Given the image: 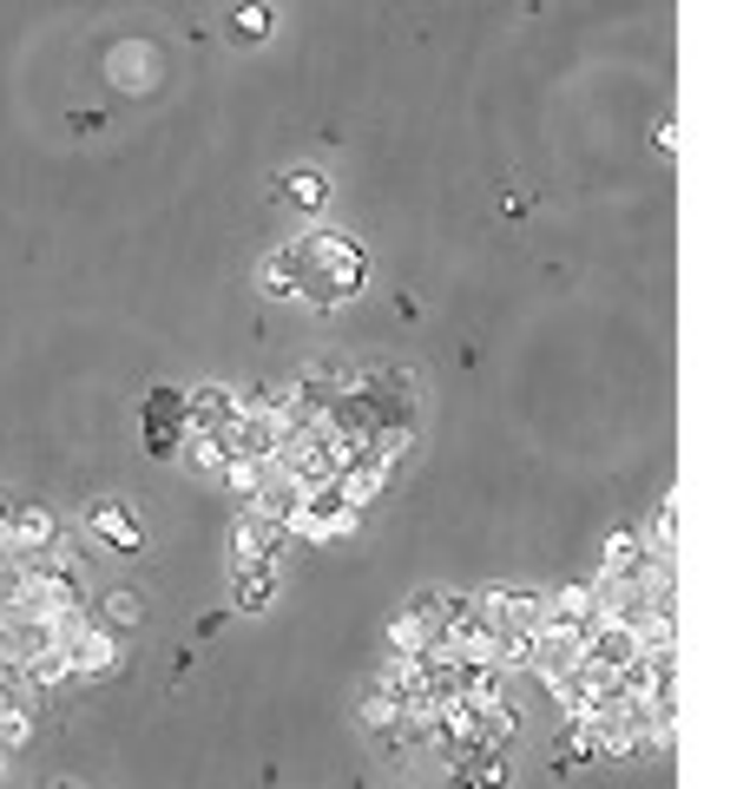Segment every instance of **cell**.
Wrapping results in <instances>:
<instances>
[{
    "label": "cell",
    "instance_id": "6da1fadb",
    "mask_svg": "<svg viewBox=\"0 0 750 789\" xmlns=\"http://www.w3.org/2000/svg\"><path fill=\"white\" fill-rule=\"evenodd\" d=\"M284 250H290V270H297V303H343V296H356L369 284V257L343 230H303Z\"/></svg>",
    "mask_w": 750,
    "mask_h": 789
},
{
    "label": "cell",
    "instance_id": "7a4b0ae2",
    "mask_svg": "<svg viewBox=\"0 0 750 789\" xmlns=\"http://www.w3.org/2000/svg\"><path fill=\"white\" fill-rule=\"evenodd\" d=\"M363 526V513L356 506L336 501V487H309L297 501V513L284 520V540H303V546H323V540H349Z\"/></svg>",
    "mask_w": 750,
    "mask_h": 789
},
{
    "label": "cell",
    "instance_id": "3957f363",
    "mask_svg": "<svg viewBox=\"0 0 750 789\" xmlns=\"http://www.w3.org/2000/svg\"><path fill=\"white\" fill-rule=\"evenodd\" d=\"M225 447L237 454V461H270V454L284 447L277 408H270L264 395H244V402H237V415H230V428H225Z\"/></svg>",
    "mask_w": 750,
    "mask_h": 789
},
{
    "label": "cell",
    "instance_id": "277c9868",
    "mask_svg": "<svg viewBox=\"0 0 750 789\" xmlns=\"http://www.w3.org/2000/svg\"><path fill=\"white\" fill-rule=\"evenodd\" d=\"M573 664H586V632L546 619V625L533 632V645H526V671H533L540 684H553V678H566Z\"/></svg>",
    "mask_w": 750,
    "mask_h": 789
},
{
    "label": "cell",
    "instance_id": "5b68a950",
    "mask_svg": "<svg viewBox=\"0 0 750 789\" xmlns=\"http://www.w3.org/2000/svg\"><path fill=\"white\" fill-rule=\"evenodd\" d=\"M126 658H119V632L99 625V619H73L67 625V671L73 678H112Z\"/></svg>",
    "mask_w": 750,
    "mask_h": 789
},
{
    "label": "cell",
    "instance_id": "8992f818",
    "mask_svg": "<svg viewBox=\"0 0 750 789\" xmlns=\"http://www.w3.org/2000/svg\"><path fill=\"white\" fill-rule=\"evenodd\" d=\"M639 658H645V645H639L632 619H593V625H586V664H593V671L619 678V671H632Z\"/></svg>",
    "mask_w": 750,
    "mask_h": 789
},
{
    "label": "cell",
    "instance_id": "52a82bcc",
    "mask_svg": "<svg viewBox=\"0 0 750 789\" xmlns=\"http://www.w3.org/2000/svg\"><path fill=\"white\" fill-rule=\"evenodd\" d=\"M53 540H60V520H53L40 501H13V506H7V553H13V560H47Z\"/></svg>",
    "mask_w": 750,
    "mask_h": 789
},
{
    "label": "cell",
    "instance_id": "ba28073f",
    "mask_svg": "<svg viewBox=\"0 0 750 789\" xmlns=\"http://www.w3.org/2000/svg\"><path fill=\"white\" fill-rule=\"evenodd\" d=\"M185 447V395L178 388H151L146 395V454L171 461Z\"/></svg>",
    "mask_w": 750,
    "mask_h": 789
},
{
    "label": "cell",
    "instance_id": "9c48e42d",
    "mask_svg": "<svg viewBox=\"0 0 750 789\" xmlns=\"http://www.w3.org/2000/svg\"><path fill=\"white\" fill-rule=\"evenodd\" d=\"M86 533H92L99 546H112V553H139V546H146V526L132 520L126 501H92L86 506Z\"/></svg>",
    "mask_w": 750,
    "mask_h": 789
},
{
    "label": "cell",
    "instance_id": "30bf717a",
    "mask_svg": "<svg viewBox=\"0 0 750 789\" xmlns=\"http://www.w3.org/2000/svg\"><path fill=\"white\" fill-rule=\"evenodd\" d=\"M329 487H336V501H343V506H356V513H363V506H375L382 494H388V467H375V461H363V454H356V461H349Z\"/></svg>",
    "mask_w": 750,
    "mask_h": 789
},
{
    "label": "cell",
    "instance_id": "8fae6325",
    "mask_svg": "<svg viewBox=\"0 0 750 789\" xmlns=\"http://www.w3.org/2000/svg\"><path fill=\"white\" fill-rule=\"evenodd\" d=\"M277 546H284V526H277V520H264V513H244V520H237V560H244V566H270Z\"/></svg>",
    "mask_w": 750,
    "mask_h": 789
},
{
    "label": "cell",
    "instance_id": "7c38bea8",
    "mask_svg": "<svg viewBox=\"0 0 750 789\" xmlns=\"http://www.w3.org/2000/svg\"><path fill=\"white\" fill-rule=\"evenodd\" d=\"M546 619H560V625H580V632H586V625L600 619V592H593L586 579H580V585H560V592H546Z\"/></svg>",
    "mask_w": 750,
    "mask_h": 789
},
{
    "label": "cell",
    "instance_id": "4fadbf2b",
    "mask_svg": "<svg viewBox=\"0 0 750 789\" xmlns=\"http://www.w3.org/2000/svg\"><path fill=\"white\" fill-rule=\"evenodd\" d=\"M422 651H435V632H428V619L415 605H402L388 619V658H422Z\"/></svg>",
    "mask_w": 750,
    "mask_h": 789
},
{
    "label": "cell",
    "instance_id": "5bb4252c",
    "mask_svg": "<svg viewBox=\"0 0 750 789\" xmlns=\"http://www.w3.org/2000/svg\"><path fill=\"white\" fill-rule=\"evenodd\" d=\"M185 461H191V474H205V481H218L230 461V447L218 441V434H185V447H178Z\"/></svg>",
    "mask_w": 750,
    "mask_h": 789
},
{
    "label": "cell",
    "instance_id": "9a60e30c",
    "mask_svg": "<svg viewBox=\"0 0 750 789\" xmlns=\"http://www.w3.org/2000/svg\"><path fill=\"white\" fill-rule=\"evenodd\" d=\"M146 619V605H139V592L132 585H112V592H99V625H139Z\"/></svg>",
    "mask_w": 750,
    "mask_h": 789
},
{
    "label": "cell",
    "instance_id": "2e32d148",
    "mask_svg": "<svg viewBox=\"0 0 750 789\" xmlns=\"http://www.w3.org/2000/svg\"><path fill=\"white\" fill-rule=\"evenodd\" d=\"M270 592H277V573H270V566H244V573H237V605H244V612L270 605Z\"/></svg>",
    "mask_w": 750,
    "mask_h": 789
},
{
    "label": "cell",
    "instance_id": "e0dca14e",
    "mask_svg": "<svg viewBox=\"0 0 750 789\" xmlns=\"http://www.w3.org/2000/svg\"><path fill=\"white\" fill-rule=\"evenodd\" d=\"M257 474H264V461H237V454H230L225 474H218V487H225L230 501H250V494H257Z\"/></svg>",
    "mask_w": 750,
    "mask_h": 789
},
{
    "label": "cell",
    "instance_id": "ac0fdd59",
    "mask_svg": "<svg viewBox=\"0 0 750 789\" xmlns=\"http://www.w3.org/2000/svg\"><path fill=\"white\" fill-rule=\"evenodd\" d=\"M230 33H237L244 47H257V40L270 33V7H264V0H244V7L230 13Z\"/></svg>",
    "mask_w": 750,
    "mask_h": 789
},
{
    "label": "cell",
    "instance_id": "d6986e66",
    "mask_svg": "<svg viewBox=\"0 0 750 789\" xmlns=\"http://www.w3.org/2000/svg\"><path fill=\"white\" fill-rule=\"evenodd\" d=\"M573 763H600V757H593V723H566V737H560V770H573Z\"/></svg>",
    "mask_w": 750,
    "mask_h": 789
},
{
    "label": "cell",
    "instance_id": "ffe728a7",
    "mask_svg": "<svg viewBox=\"0 0 750 789\" xmlns=\"http://www.w3.org/2000/svg\"><path fill=\"white\" fill-rule=\"evenodd\" d=\"M284 198H290V205H303V211H316V205L329 198V185H323L316 171H290V178H284Z\"/></svg>",
    "mask_w": 750,
    "mask_h": 789
},
{
    "label": "cell",
    "instance_id": "44dd1931",
    "mask_svg": "<svg viewBox=\"0 0 750 789\" xmlns=\"http://www.w3.org/2000/svg\"><path fill=\"white\" fill-rule=\"evenodd\" d=\"M53 789H73V783H53Z\"/></svg>",
    "mask_w": 750,
    "mask_h": 789
},
{
    "label": "cell",
    "instance_id": "7402d4cb",
    "mask_svg": "<svg viewBox=\"0 0 750 789\" xmlns=\"http://www.w3.org/2000/svg\"><path fill=\"white\" fill-rule=\"evenodd\" d=\"M0 763H7V750H0Z\"/></svg>",
    "mask_w": 750,
    "mask_h": 789
}]
</instances>
